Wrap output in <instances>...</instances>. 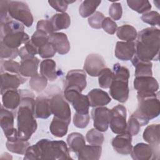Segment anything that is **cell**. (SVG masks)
Instances as JSON below:
<instances>
[{"mask_svg": "<svg viewBox=\"0 0 160 160\" xmlns=\"http://www.w3.org/2000/svg\"><path fill=\"white\" fill-rule=\"evenodd\" d=\"M19 91L21 103L17 112L18 136L21 139L28 141L38 127L34 116V94L28 89Z\"/></svg>", "mask_w": 160, "mask_h": 160, "instance_id": "1", "label": "cell"}, {"mask_svg": "<svg viewBox=\"0 0 160 160\" xmlns=\"http://www.w3.org/2000/svg\"><path fill=\"white\" fill-rule=\"evenodd\" d=\"M69 149L63 141L42 139L36 144L29 146L23 159H70Z\"/></svg>", "mask_w": 160, "mask_h": 160, "instance_id": "2", "label": "cell"}, {"mask_svg": "<svg viewBox=\"0 0 160 160\" xmlns=\"http://www.w3.org/2000/svg\"><path fill=\"white\" fill-rule=\"evenodd\" d=\"M135 43V55L141 60L158 61L160 31L156 28H146L139 32Z\"/></svg>", "mask_w": 160, "mask_h": 160, "instance_id": "3", "label": "cell"}, {"mask_svg": "<svg viewBox=\"0 0 160 160\" xmlns=\"http://www.w3.org/2000/svg\"><path fill=\"white\" fill-rule=\"evenodd\" d=\"M138 105L132 114L140 121L141 126L148 124L150 119L159 115L160 102L158 94L155 93H137Z\"/></svg>", "mask_w": 160, "mask_h": 160, "instance_id": "4", "label": "cell"}, {"mask_svg": "<svg viewBox=\"0 0 160 160\" xmlns=\"http://www.w3.org/2000/svg\"><path fill=\"white\" fill-rule=\"evenodd\" d=\"M130 77L129 69L119 63L114 64L112 68V80L109 86V94L115 100L125 102L129 98L128 81Z\"/></svg>", "mask_w": 160, "mask_h": 160, "instance_id": "5", "label": "cell"}, {"mask_svg": "<svg viewBox=\"0 0 160 160\" xmlns=\"http://www.w3.org/2000/svg\"><path fill=\"white\" fill-rule=\"evenodd\" d=\"M9 16L21 22L26 27H31L33 23V16L28 5L19 1H9L8 4Z\"/></svg>", "mask_w": 160, "mask_h": 160, "instance_id": "6", "label": "cell"}, {"mask_svg": "<svg viewBox=\"0 0 160 160\" xmlns=\"http://www.w3.org/2000/svg\"><path fill=\"white\" fill-rule=\"evenodd\" d=\"M81 91L75 87L64 88V97L69 102L76 112L79 114H88L90 106L87 96L81 94Z\"/></svg>", "mask_w": 160, "mask_h": 160, "instance_id": "7", "label": "cell"}, {"mask_svg": "<svg viewBox=\"0 0 160 160\" xmlns=\"http://www.w3.org/2000/svg\"><path fill=\"white\" fill-rule=\"evenodd\" d=\"M126 109L122 104H118L109 112V123L111 131L115 134H121L126 131Z\"/></svg>", "mask_w": 160, "mask_h": 160, "instance_id": "8", "label": "cell"}, {"mask_svg": "<svg viewBox=\"0 0 160 160\" xmlns=\"http://www.w3.org/2000/svg\"><path fill=\"white\" fill-rule=\"evenodd\" d=\"M49 102L51 111L54 116L69 124L71 118V109L64 97L59 94H55L49 99Z\"/></svg>", "mask_w": 160, "mask_h": 160, "instance_id": "9", "label": "cell"}, {"mask_svg": "<svg viewBox=\"0 0 160 160\" xmlns=\"http://www.w3.org/2000/svg\"><path fill=\"white\" fill-rule=\"evenodd\" d=\"M131 155L134 160L158 159L159 146H153L143 142L138 143L132 149Z\"/></svg>", "mask_w": 160, "mask_h": 160, "instance_id": "10", "label": "cell"}, {"mask_svg": "<svg viewBox=\"0 0 160 160\" xmlns=\"http://www.w3.org/2000/svg\"><path fill=\"white\" fill-rule=\"evenodd\" d=\"M14 114L2 105L1 107L0 125L8 140H12L18 136V130L14 128Z\"/></svg>", "mask_w": 160, "mask_h": 160, "instance_id": "11", "label": "cell"}, {"mask_svg": "<svg viewBox=\"0 0 160 160\" xmlns=\"http://www.w3.org/2000/svg\"><path fill=\"white\" fill-rule=\"evenodd\" d=\"M106 67L103 58L99 54L91 53L87 56L84 64V70L89 76L96 77Z\"/></svg>", "mask_w": 160, "mask_h": 160, "instance_id": "12", "label": "cell"}, {"mask_svg": "<svg viewBox=\"0 0 160 160\" xmlns=\"http://www.w3.org/2000/svg\"><path fill=\"white\" fill-rule=\"evenodd\" d=\"M109 112L110 109L103 106L96 107L91 110V118L95 129L101 132H105L108 130L109 123Z\"/></svg>", "mask_w": 160, "mask_h": 160, "instance_id": "13", "label": "cell"}, {"mask_svg": "<svg viewBox=\"0 0 160 160\" xmlns=\"http://www.w3.org/2000/svg\"><path fill=\"white\" fill-rule=\"evenodd\" d=\"M133 84L139 93H155L159 89L158 82L152 76L136 77Z\"/></svg>", "mask_w": 160, "mask_h": 160, "instance_id": "14", "label": "cell"}, {"mask_svg": "<svg viewBox=\"0 0 160 160\" xmlns=\"http://www.w3.org/2000/svg\"><path fill=\"white\" fill-rule=\"evenodd\" d=\"M111 144L118 153L123 155L130 154L132 149V136L126 131L119 134L112 139Z\"/></svg>", "mask_w": 160, "mask_h": 160, "instance_id": "15", "label": "cell"}, {"mask_svg": "<svg viewBox=\"0 0 160 160\" xmlns=\"http://www.w3.org/2000/svg\"><path fill=\"white\" fill-rule=\"evenodd\" d=\"M87 85L86 74L84 71L81 69H72L67 73L65 78V87H75L81 91Z\"/></svg>", "mask_w": 160, "mask_h": 160, "instance_id": "16", "label": "cell"}, {"mask_svg": "<svg viewBox=\"0 0 160 160\" xmlns=\"http://www.w3.org/2000/svg\"><path fill=\"white\" fill-rule=\"evenodd\" d=\"M115 56L121 61L131 60L135 54V44L133 41H118L116 43Z\"/></svg>", "mask_w": 160, "mask_h": 160, "instance_id": "17", "label": "cell"}, {"mask_svg": "<svg viewBox=\"0 0 160 160\" xmlns=\"http://www.w3.org/2000/svg\"><path fill=\"white\" fill-rule=\"evenodd\" d=\"M26 79L21 74H11L2 72L1 75V93L9 89H16L26 81Z\"/></svg>", "mask_w": 160, "mask_h": 160, "instance_id": "18", "label": "cell"}, {"mask_svg": "<svg viewBox=\"0 0 160 160\" xmlns=\"http://www.w3.org/2000/svg\"><path fill=\"white\" fill-rule=\"evenodd\" d=\"M49 42L52 44L56 52L61 55L67 54L70 50V43L65 33L53 32L49 36Z\"/></svg>", "mask_w": 160, "mask_h": 160, "instance_id": "19", "label": "cell"}, {"mask_svg": "<svg viewBox=\"0 0 160 160\" xmlns=\"http://www.w3.org/2000/svg\"><path fill=\"white\" fill-rule=\"evenodd\" d=\"M1 41L5 46L11 48H18L22 44H25L29 40V37L24 31L12 32L1 37Z\"/></svg>", "mask_w": 160, "mask_h": 160, "instance_id": "20", "label": "cell"}, {"mask_svg": "<svg viewBox=\"0 0 160 160\" xmlns=\"http://www.w3.org/2000/svg\"><path fill=\"white\" fill-rule=\"evenodd\" d=\"M2 95V106L9 109H16L21 103V94L19 91L16 89H9L1 93Z\"/></svg>", "mask_w": 160, "mask_h": 160, "instance_id": "21", "label": "cell"}, {"mask_svg": "<svg viewBox=\"0 0 160 160\" xmlns=\"http://www.w3.org/2000/svg\"><path fill=\"white\" fill-rule=\"evenodd\" d=\"M39 60L35 56H31L21 59L19 74L23 77H32L38 74Z\"/></svg>", "mask_w": 160, "mask_h": 160, "instance_id": "22", "label": "cell"}, {"mask_svg": "<svg viewBox=\"0 0 160 160\" xmlns=\"http://www.w3.org/2000/svg\"><path fill=\"white\" fill-rule=\"evenodd\" d=\"M90 106L96 108L104 106L108 104L111 99L108 94L101 89H93L90 91L87 95Z\"/></svg>", "mask_w": 160, "mask_h": 160, "instance_id": "23", "label": "cell"}, {"mask_svg": "<svg viewBox=\"0 0 160 160\" xmlns=\"http://www.w3.org/2000/svg\"><path fill=\"white\" fill-rule=\"evenodd\" d=\"M52 114L49 99L44 96H38L35 99L34 116L36 118L47 119Z\"/></svg>", "mask_w": 160, "mask_h": 160, "instance_id": "24", "label": "cell"}, {"mask_svg": "<svg viewBox=\"0 0 160 160\" xmlns=\"http://www.w3.org/2000/svg\"><path fill=\"white\" fill-rule=\"evenodd\" d=\"M102 147L98 145H85L76 153L79 160H98L101 158Z\"/></svg>", "mask_w": 160, "mask_h": 160, "instance_id": "25", "label": "cell"}, {"mask_svg": "<svg viewBox=\"0 0 160 160\" xmlns=\"http://www.w3.org/2000/svg\"><path fill=\"white\" fill-rule=\"evenodd\" d=\"M135 68V76H152V64L151 61H143L138 58L135 54L131 59Z\"/></svg>", "mask_w": 160, "mask_h": 160, "instance_id": "26", "label": "cell"}, {"mask_svg": "<svg viewBox=\"0 0 160 160\" xmlns=\"http://www.w3.org/2000/svg\"><path fill=\"white\" fill-rule=\"evenodd\" d=\"M56 62L51 59H46L40 63V74L48 80L54 81L57 79Z\"/></svg>", "mask_w": 160, "mask_h": 160, "instance_id": "27", "label": "cell"}, {"mask_svg": "<svg viewBox=\"0 0 160 160\" xmlns=\"http://www.w3.org/2000/svg\"><path fill=\"white\" fill-rule=\"evenodd\" d=\"M142 137L144 140L151 145L159 146L160 127L159 124H151L144 129Z\"/></svg>", "mask_w": 160, "mask_h": 160, "instance_id": "28", "label": "cell"}, {"mask_svg": "<svg viewBox=\"0 0 160 160\" xmlns=\"http://www.w3.org/2000/svg\"><path fill=\"white\" fill-rule=\"evenodd\" d=\"M49 21L54 31L67 29L71 24L70 16L66 12L55 14L51 17Z\"/></svg>", "mask_w": 160, "mask_h": 160, "instance_id": "29", "label": "cell"}, {"mask_svg": "<svg viewBox=\"0 0 160 160\" xmlns=\"http://www.w3.org/2000/svg\"><path fill=\"white\" fill-rule=\"evenodd\" d=\"M66 140L69 150L76 154L86 145L85 138L79 132H72L69 134Z\"/></svg>", "mask_w": 160, "mask_h": 160, "instance_id": "30", "label": "cell"}, {"mask_svg": "<svg viewBox=\"0 0 160 160\" xmlns=\"http://www.w3.org/2000/svg\"><path fill=\"white\" fill-rule=\"evenodd\" d=\"M69 124L65 121L54 116L49 126L50 132L56 137L62 138L67 134Z\"/></svg>", "mask_w": 160, "mask_h": 160, "instance_id": "31", "label": "cell"}, {"mask_svg": "<svg viewBox=\"0 0 160 160\" xmlns=\"http://www.w3.org/2000/svg\"><path fill=\"white\" fill-rule=\"evenodd\" d=\"M6 146L8 151L11 152L24 154L28 148L29 146V142L28 141L17 138L12 140H8L6 142Z\"/></svg>", "mask_w": 160, "mask_h": 160, "instance_id": "32", "label": "cell"}, {"mask_svg": "<svg viewBox=\"0 0 160 160\" xmlns=\"http://www.w3.org/2000/svg\"><path fill=\"white\" fill-rule=\"evenodd\" d=\"M117 37L125 41H133L138 36V32L135 28L129 24H124L119 28L116 30Z\"/></svg>", "mask_w": 160, "mask_h": 160, "instance_id": "33", "label": "cell"}, {"mask_svg": "<svg viewBox=\"0 0 160 160\" xmlns=\"http://www.w3.org/2000/svg\"><path fill=\"white\" fill-rule=\"evenodd\" d=\"M24 26L23 24L16 20L10 19L3 23H1V37L3 36L21 31H24Z\"/></svg>", "mask_w": 160, "mask_h": 160, "instance_id": "34", "label": "cell"}, {"mask_svg": "<svg viewBox=\"0 0 160 160\" xmlns=\"http://www.w3.org/2000/svg\"><path fill=\"white\" fill-rule=\"evenodd\" d=\"M101 1H84L79 8V13L82 18L90 17L92 15L101 4Z\"/></svg>", "mask_w": 160, "mask_h": 160, "instance_id": "35", "label": "cell"}, {"mask_svg": "<svg viewBox=\"0 0 160 160\" xmlns=\"http://www.w3.org/2000/svg\"><path fill=\"white\" fill-rule=\"evenodd\" d=\"M128 6L139 14L146 13L151 9V4L148 0H128Z\"/></svg>", "mask_w": 160, "mask_h": 160, "instance_id": "36", "label": "cell"}, {"mask_svg": "<svg viewBox=\"0 0 160 160\" xmlns=\"http://www.w3.org/2000/svg\"><path fill=\"white\" fill-rule=\"evenodd\" d=\"M47 84L48 79L38 73L31 77L29 80V86L31 89L36 92L42 91L46 88Z\"/></svg>", "mask_w": 160, "mask_h": 160, "instance_id": "37", "label": "cell"}, {"mask_svg": "<svg viewBox=\"0 0 160 160\" xmlns=\"http://www.w3.org/2000/svg\"><path fill=\"white\" fill-rule=\"evenodd\" d=\"M86 139L91 145L101 146L104 142V136L101 131L95 128L89 130L86 135Z\"/></svg>", "mask_w": 160, "mask_h": 160, "instance_id": "38", "label": "cell"}, {"mask_svg": "<svg viewBox=\"0 0 160 160\" xmlns=\"http://www.w3.org/2000/svg\"><path fill=\"white\" fill-rule=\"evenodd\" d=\"M112 80V71L108 68H105L98 76L99 86L103 89L109 88Z\"/></svg>", "mask_w": 160, "mask_h": 160, "instance_id": "39", "label": "cell"}, {"mask_svg": "<svg viewBox=\"0 0 160 160\" xmlns=\"http://www.w3.org/2000/svg\"><path fill=\"white\" fill-rule=\"evenodd\" d=\"M141 126L140 121L132 114L127 123L126 132L129 133L131 136H136L139 133Z\"/></svg>", "mask_w": 160, "mask_h": 160, "instance_id": "40", "label": "cell"}, {"mask_svg": "<svg viewBox=\"0 0 160 160\" xmlns=\"http://www.w3.org/2000/svg\"><path fill=\"white\" fill-rule=\"evenodd\" d=\"M19 69H20V64L19 62L12 59L3 60L2 59H1V72H2L4 70L5 71H8L12 73L19 74Z\"/></svg>", "mask_w": 160, "mask_h": 160, "instance_id": "41", "label": "cell"}, {"mask_svg": "<svg viewBox=\"0 0 160 160\" xmlns=\"http://www.w3.org/2000/svg\"><path fill=\"white\" fill-rule=\"evenodd\" d=\"M31 41L38 48H39L49 42V35L41 31L36 30V31L32 35Z\"/></svg>", "mask_w": 160, "mask_h": 160, "instance_id": "42", "label": "cell"}, {"mask_svg": "<svg viewBox=\"0 0 160 160\" xmlns=\"http://www.w3.org/2000/svg\"><path fill=\"white\" fill-rule=\"evenodd\" d=\"M0 56L1 59H13L17 58L19 55V49L18 48H11L5 46L1 42Z\"/></svg>", "mask_w": 160, "mask_h": 160, "instance_id": "43", "label": "cell"}, {"mask_svg": "<svg viewBox=\"0 0 160 160\" xmlns=\"http://www.w3.org/2000/svg\"><path fill=\"white\" fill-rule=\"evenodd\" d=\"M56 52V50L52 43L48 42L46 44L38 48V54L44 59L53 57Z\"/></svg>", "mask_w": 160, "mask_h": 160, "instance_id": "44", "label": "cell"}, {"mask_svg": "<svg viewBox=\"0 0 160 160\" xmlns=\"http://www.w3.org/2000/svg\"><path fill=\"white\" fill-rule=\"evenodd\" d=\"M141 20L151 26H159V14L157 11H151L142 14Z\"/></svg>", "mask_w": 160, "mask_h": 160, "instance_id": "45", "label": "cell"}, {"mask_svg": "<svg viewBox=\"0 0 160 160\" xmlns=\"http://www.w3.org/2000/svg\"><path fill=\"white\" fill-rule=\"evenodd\" d=\"M90 121L89 114H79L76 112L73 116V123L78 128H85Z\"/></svg>", "mask_w": 160, "mask_h": 160, "instance_id": "46", "label": "cell"}, {"mask_svg": "<svg viewBox=\"0 0 160 160\" xmlns=\"http://www.w3.org/2000/svg\"><path fill=\"white\" fill-rule=\"evenodd\" d=\"M104 19V16L102 12L96 11L88 18V23L89 26L94 29H101Z\"/></svg>", "mask_w": 160, "mask_h": 160, "instance_id": "47", "label": "cell"}, {"mask_svg": "<svg viewBox=\"0 0 160 160\" xmlns=\"http://www.w3.org/2000/svg\"><path fill=\"white\" fill-rule=\"evenodd\" d=\"M109 14L113 20L118 21L120 19L122 14V9L121 3L114 2L111 4L109 8Z\"/></svg>", "mask_w": 160, "mask_h": 160, "instance_id": "48", "label": "cell"}, {"mask_svg": "<svg viewBox=\"0 0 160 160\" xmlns=\"http://www.w3.org/2000/svg\"><path fill=\"white\" fill-rule=\"evenodd\" d=\"M75 1H56H56H48V3L56 11L61 13H62V12H65L69 4L72 3Z\"/></svg>", "mask_w": 160, "mask_h": 160, "instance_id": "49", "label": "cell"}, {"mask_svg": "<svg viewBox=\"0 0 160 160\" xmlns=\"http://www.w3.org/2000/svg\"><path fill=\"white\" fill-rule=\"evenodd\" d=\"M102 28L105 32L109 34H114L118 29L117 24L109 17L104 18L102 23Z\"/></svg>", "mask_w": 160, "mask_h": 160, "instance_id": "50", "label": "cell"}, {"mask_svg": "<svg viewBox=\"0 0 160 160\" xmlns=\"http://www.w3.org/2000/svg\"><path fill=\"white\" fill-rule=\"evenodd\" d=\"M36 30L41 31L49 36L54 32V30L50 21L46 19H41L38 22Z\"/></svg>", "mask_w": 160, "mask_h": 160, "instance_id": "51", "label": "cell"}, {"mask_svg": "<svg viewBox=\"0 0 160 160\" xmlns=\"http://www.w3.org/2000/svg\"><path fill=\"white\" fill-rule=\"evenodd\" d=\"M24 48L26 50V51L32 56H34L36 54H38V48L32 42L31 39H29L28 41H27L24 44Z\"/></svg>", "mask_w": 160, "mask_h": 160, "instance_id": "52", "label": "cell"}]
</instances>
